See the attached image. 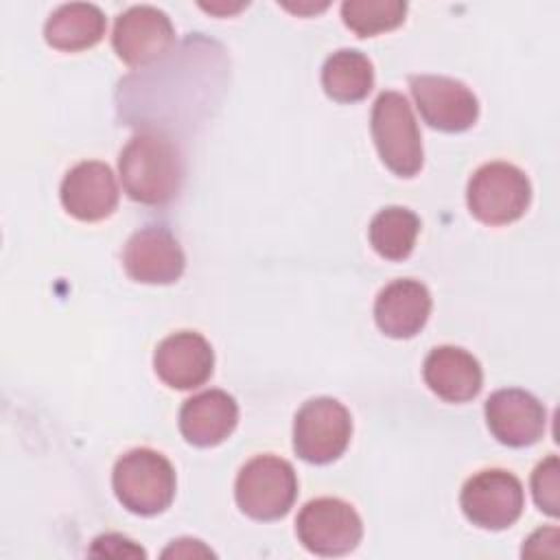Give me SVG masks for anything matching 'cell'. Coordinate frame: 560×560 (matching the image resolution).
I'll use <instances>...</instances> for the list:
<instances>
[{
  "label": "cell",
  "mask_w": 560,
  "mask_h": 560,
  "mask_svg": "<svg viewBox=\"0 0 560 560\" xmlns=\"http://www.w3.org/2000/svg\"><path fill=\"white\" fill-rule=\"evenodd\" d=\"M118 173L129 199L142 206H166L182 188L184 160L166 133L144 129L122 147Z\"/></svg>",
  "instance_id": "cell-1"
},
{
  "label": "cell",
  "mask_w": 560,
  "mask_h": 560,
  "mask_svg": "<svg viewBox=\"0 0 560 560\" xmlns=\"http://www.w3.org/2000/svg\"><path fill=\"white\" fill-rule=\"evenodd\" d=\"M175 468L153 448H133L125 453L112 472L116 499L125 510L153 516L164 512L175 497Z\"/></svg>",
  "instance_id": "cell-2"
},
{
  "label": "cell",
  "mask_w": 560,
  "mask_h": 560,
  "mask_svg": "<svg viewBox=\"0 0 560 560\" xmlns=\"http://www.w3.org/2000/svg\"><path fill=\"white\" fill-rule=\"evenodd\" d=\"M372 138L383 164L400 175L413 177L424 162L422 138L409 101L394 90L381 92L372 107Z\"/></svg>",
  "instance_id": "cell-3"
},
{
  "label": "cell",
  "mask_w": 560,
  "mask_h": 560,
  "mask_svg": "<svg viewBox=\"0 0 560 560\" xmlns=\"http://www.w3.org/2000/svg\"><path fill=\"white\" fill-rule=\"evenodd\" d=\"M234 497L241 512L249 518L278 521L287 516L295 503V470L282 457L256 455L238 470Z\"/></svg>",
  "instance_id": "cell-4"
},
{
  "label": "cell",
  "mask_w": 560,
  "mask_h": 560,
  "mask_svg": "<svg viewBox=\"0 0 560 560\" xmlns=\"http://www.w3.org/2000/svg\"><path fill=\"white\" fill-rule=\"evenodd\" d=\"M532 201L527 175L510 162L479 166L466 188V203L475 219L486 225H508L521 219Z\"/></svg>",
  "instance_id": "cell-5"
},
{
  "label": "cell",
  "mask_w": 560,
  "mask_h": 560,
  "mask_svg": "<svg viewBox=\"0 0 560 560\" xmlns=\"http://www.w3.org/2000/svg\"><path fill=\"white\" fill-rule=\"evenodd\" d=\"M295 534L311 553L337 558L357 549L363 538V521L350 503L335 497H319L300 510Z\"/></svg>",
  "instance_id": "cell-6"
},
{
  "label": "cell",
  "mask_w": 560,
  "mask_h": 560,
  "mask_svg": "<svg viewBox=\"0 0 560 560\" xmlns=\"http://www.w3.org/2000/svg\"><path fill=\"white\" fill-rule=\"evenodd\" d=\"M350 411L335 398L306 400L293 420V448L308 464H330L350 444Z\"/></svg>",
  "instance_id": "cell-7"
},
{
  "label": "cell",
  "mask_w": 560,
  "mask_h": 560,
  "mask_svg": "<svg viewBox=\"0 0 560 560\" xmlns=\"http://www.w3.org/2000/svg\"><path fill=\"white\" fill-rule=\"evenodd\" d=\"M459 505L472 525L499 532L521 518L525 492L518 477L510 470L486 468L464 483Z\"/></svg>",
  "instance_id": "cell-8"
},
{
  "label": "cell",
  "mask_w": 560,
  "mask_h": 560,
  "mask_svg": "<svg viewBox=\"0 0 560 560\" xmlns=\"http://www.w3.org/2000/svg\"><path fill=\"white\" fill-rule=\"evenodd\" d=\"M411 96L422 120L440 131L459 133L479 118V101L468 85L442 74L409 77Z\"/></svg>",
  "instance_id": "cell-9"
},
{
  "label": "cell",
  "mask_w": 560,
  "mask_h": 560,
  "mask_svg": "<svg viewBox=\"0 0 560 560\" xmlns=\"http://www.w3.org/2000/svg\"><path fill=\"white\" fill-rule=\"evenodd\" d=\"M175 42L171 18L151 4H136L114 22L112 46L127 66L140 68L162 59Z\"/></svg>",
  "instance_id": "cell-10"
},
{
  "label": "cell",
  "mask_w": 560,
  "mask_h": 560,
  "mask_svg": "<svg viewBox=\"0 0 560 560\" xmlns=\"http://www.w3.org/2000/svg\"><path fill=\"white\" fill-rule=\"evenodd\" d=\"M127 276L142 284H173L186 267V256L177 238L158 225L133 232L122 249Z\"/></svg>",
  "instance_id": "cell-11"
},
{
  "label": "cell",
  "mask_w": 560,
  "mask_h": 560,
  "mask_svg": "<svg viewBox=\"0 0 560 560\" xmlns=\"http://www.w3.org/2000/svg\"><path fill=\"white\" fill-rule=\"evenodd\" d=\"M483 411L490 433L512 448L538 442L547 427V411L542 402L534 394L516 387L490 394Z\"/></svg>",
  "instance_id": "cell-12"
},
{
  "label": "cell",
  "mask_w": 560,
  "mask_h": 560,
  "mask_svg": "<svg viewBox=\"0 0 560 560\" xmlns=\"http://www.w3.org/2000/svg\"><path fill=\"white\" fill-rule=\"evenodd\" d=\"M153 368L160 381L168 387L195 389L212 376L214 352L203 335L195 330H179L158 343Z\"/></svg>",
  "instance_id": "cell-13"
},
{
  "label": "cell",
  "mask_w": 560,
  "mask_h": 560,
  "mask_svg": "<svg viewBox=\"0 0 560 560\" xmlns=\"http://www.w3.org/2000/svg\"><path fill=\"white\" fill-rule=\"evenodd\" d=\"M61 203L79 221L107 219L118 206V184L105 162L88 160L72 166L61 182Z\"/></svg>",
  "instance_id": "cell-14"
},
{
  "label": "cell",
  "mask_w": 560,
  "mask_h": 560,
  "mask_svg": "<svg viewBox=\"0 0 560 560\" xmlns=\"http://www.w3.org/2000/svg\"><path fill=\"white\" fill-rule=\"evenodd\" d=\"M431 315V293L420 280L400 278L381 289L374 302V319L392 339L416 337Z\"/></svg>",
  "instance_id": "cell-15"
},
{
  "label": "cell",
  "mask_w": 560,
  "mask_h": 560,
  "mask_svg": "<svg viewBox=\"0 0 560 560\" xmlns=\"http://www.w3.org/2000/svg\"><path fill=\"white\" fill-rule=\"evenodd\" d=\"M238 422V405L223 389H206L188 398L179 409V431L192 446H217L232 435Z\"/></svg>",
  "instance_id": "cell-16"
},
{
  "label": "cell",
  "mask_w": 560,
  "mask_h": 560,
  "mask_svg": "<svg viewBox=\"0 0 560 560\" xmlns=\"http://www.w3.org/2000/svg\"><path fill=\"white\" fill-rule=\"evenodd\" d=\"M422 376L429 389L446 402H468L483 385L479 361L457 346L433 348L424 359Z\"/></svg>",
  "instance_id": "cell-17"
},
{
  "label": "cell",
  "mask_w": 560,
  "mask_h": 560,
  "mask_svg": "<svg viewBox=\"0 0 560 560\" xmlns=\"http://www.w3.org/2000/svg\"><path fill=\"white\" fill-rule=\"evenodd\" d=\"M105 13L90 2H68L57 7L44 24L46 42L63 52H79L98 44L105 35Z\"/></svg>",
  "instance_id": "cell-18"
},
{
  "label": "cell",
  "mask_w": 560,
  "mask_h": 560,
  "mask_svg": "<svg viewBox=\"0 0 560 560\" xmlns=\"http://www.w3.org/2000/svg\"><path fill=\"white\" fill-rule=\"evenodd\" d=\"M322 85L337 103L363 101L374 85L372 61L361 50L341 48L324 61Z\"/></svg>",
  "instance_id": "cell-19"
},
{
  "label": "cell",
  "mask_w": 560,
  "mask_h": 560,
  "mask_svg": "<svg viewBox=\"0 0 560 560\" xmlns=\"http://www.w3.org/2000/svg\"><path fill=\"white\" fill-rule=\"evenodd\" d=\"M370 245L385 260H405L420 234V219L402 206H387L370 223Z\"/></svg>",
  "instance_id": "cell-20"
},
{
  "label": "cell",
  "mask_w": 560,
  "mask_h": 560,
  "mask_svg": "<svg viewBox=\"0 0 560 560\" xmlns=\"http://www.w3.org/2000/svg\"><path fill=\"white\" fill-rule=\"evenodd\" d=\"M407 2L400 0H346L341 4L343 24L359 37L392 31L405 22Z\"/></svg>",
  "instance_id": "cell-21"
},
{
  "label": "cell",
  "mask_w": 560,
  "mask_h": 560,
  "mask_svg": "<svg viewBox=\"0 0 560 560\" xmlns=\"http://www.w3.org/2000/svg\"><path fill=\"white\" fill-rule=\"evenodd\" d=\"M532 494L536 505L549 514L558 516L560 512V466L558 457H545L532 472Z\"/></svg>",
  "instance_id": "cell-22"
},
{
  "label": "cell",
  "mask_w": 560,
  "mask_h": 560,
  "mask_svg": "<svg viewBox=\"0 0 560 560\" xmlns=\"http://www.w3.org/2000/svg\"><path fill=\"white\" fill-rule=\"evenodd\" d=\"M90 556H107V558H144V551L133 545V540L120 536V534H105L94 538V545L90 549Z\"/></svg>",
  "instance_id": "cell-23"
},
{
  "label": "cell",
  "mask_w": 560,
  "mask_h": 560,
  "mask_svg": "<svg viewBox=\"0 0 560 560\" xmlns=\"http://www.w3.org/2000/svg\"><path fill=\"white\" fill-rule=\"evenodd\" d=\"M164 558H197V556H214L208 547L201 545V540H195V538H179V540H173L164 551H162Z\"/></svg>",
  "instance_id": "cell-24"
}]
</instances>
